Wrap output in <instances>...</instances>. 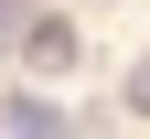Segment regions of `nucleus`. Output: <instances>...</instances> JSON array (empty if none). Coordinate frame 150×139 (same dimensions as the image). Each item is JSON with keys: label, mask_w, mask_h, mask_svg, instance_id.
Wrapping results in <instances>:
<instances>
[{"label": "nucleus", "mask_w": 150, "mask_h": 139, "mask_svg": "<svg viewBox=\"0 0 150 139\" xmlns=\"http://www.w3.org/2000/svg\"><path fill=\"white\" fill-rule=\"evenodd\" d=\"M0 128H11V139H64V118H54V96H11Z\"/></svg>", "instance_id": "f257e3e1"}, {"label": "nucleus", "mask_w": 150, "mask_h": 139, "mask_svg": "<svg viewBox=\"0 0 150 139\" xmlns=\"http://www.w3.org/2000/svg\"><path fill=\"white\" fill-rule=\"evenodd\" d=\"M129 107H139V118H150V64H129Z\"/></svg>", "instance_id": "7ed1b4c3"}, {"label": "nucleus", "mask_w": 150, "mask_h": 139, "mask_svg": "<svg viewBox=\"0 0 150 139\" xmlns=\"http://www.w3.org/2000/svg\"><path fill=\"white\" fill-rule=\"evenodd\" d=\"M22 43H32V64H75V22H32Z\"/></svg>", "instance_id": "f03ea898"}]
</instances>
